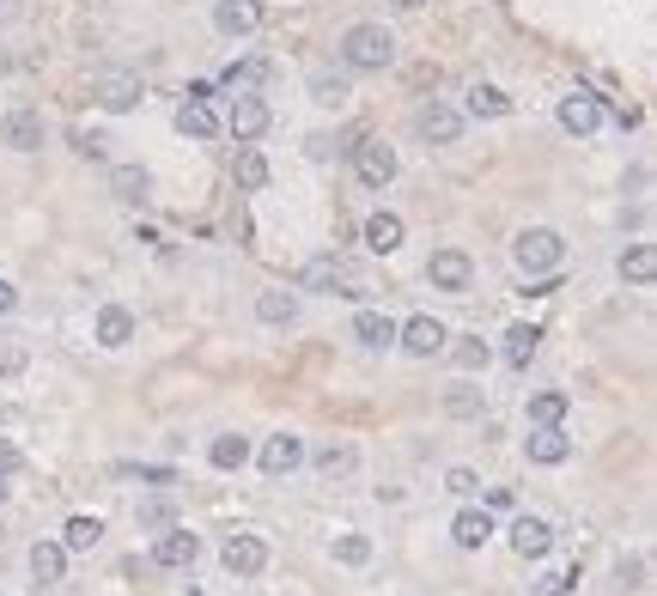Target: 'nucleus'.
<instances>
[{
  "label": "nucleus",
  "mask_w": 657,
  "mask_h": 596,
  "mask_svg": "<svg viewBox=\"0 0 657 596\" xmlns=\"http://www.w3.org/2000/svg\"><path fill=\"white\" fill-rule=\"evenodd\" d=\"M268 80V61H238V67H226V86L232 92H256Z\"/></svg>",
  "instance_id": "38"
},
{
  "label": "nucleus",
  "mask_w": 657,
  "mask_h": 596,
  "mask_svg": "<svg viewBox=\"0 0 657 596\" xmlns=\"http://www.w3.org/2000/svg\"><path fill=\"white\" fill-rule=\"evenodd\" d=\"M402 238H408L402 213H372V219H365V250H372V256H396Z\"/></svg>",
  "instance_id": "17"
},
{
  "label": "nucleus",
  "mask_w": 657,
  "mask_h": 596,
  "mask_svg": "<svg viewBox=\"0 0 657 596\" xmlns=\"http://www.w3.org/2000/svg\"><path fill=\"white\" fill-rule=\"evenodd\" d=\"M511 262H518L530 280H542V274H554L566 262V238L554 226H524L518 238H511Z\"/></svg>",
  "instance_id": "2"
},
{
  "label": "nucleus",
  "mask_w": 657,
  "mask_h": 596,
  "mask_svg": "<svg viewBox=\"0 0 657 596\" xmlns=\"http://www.w3.org/2000/svg\"><path fill=\"white\" fill-rule=\"evenodd\" d=\"M31 578L37 584H61L67 578V548L61 542H37L31 548Z\"/></svg>",
  "instance_id": "28"
},
{
  "label": "nucleus",
  "mask_w": 657,
  "mask_h": 596,
  "mask_svg": "<svg viewBox=\"0 0 657 596\" xmlns=\"http://www.w3.org/2000/svg\"><path fill=\"white\" fill-rule=\"evenodd\" d=\"M511 554H524V560H542L548 548H554V524L548 517H536V511H524V517H511Z\"/></svg>",
  "instance_id": "10"
},
{
  "label": "nucleus",
  "mask_w": 657,
  "mask_h": 596,
  "mask_svg": "<svg viewBox=\"0 0 657 596\" xmlns=\"http://www.w3.org/2000/svg\"><path fill=\"white\" fill-rule=\"evenodd\" d=\"M524 451H530V463L554 469V463H566V457H572V438H566L560 426H536V432L524 438Z\"/></svg>",
  "instance_id": "18"
},
{
  "label": "nucleus",
  "mask_w": 657,
  "mask_h": 596,
  "mask_svg": "<svg viewBox=\"0 0 657 596\" xmlns=\"http://www.w3.org/2000/svg\"><path fill=\"white\" fill-rule=\"evenodd\" d=\"M566 408H572L566 390H542V396H530V426H560Z\"/></svg>",
  "instance_id": "32"
},
{
  "label": "nucleus",
  "mask_w": 657,
  "mask_h": 596,
  "mask_svg": "<svg viewBox=\"0 0 657 596\" xmlns=\"http://www.w3.org/2000/svg\"><path fill=\"white\" fill-rule=\"evenodd\" d=\"M572 584H578V572H542V578H536V590H530V596H566V590H572Z\"/></svg>",
  "instance_id": "41"
},
{
  "label": "nucleus",
  "mask_w": 657,
  "mask_h": 596,
  "mask_svg": "<svg viewBox=\"0 0 657 596\" xmlns=\"http://www.w3.org/2000/svg\"><path fill=\"white\" fill-rule=\"evenodd\" d=\"M92 335H98V347H128V341H134V317H128L122 305H104L98 323H92Z\"/></svg>",
  "instance_id": "27"
},
{
  "label": "nucleus",
  "mask_w": 657,
  "mask_h": 596,
  "mask_svg": "<svg viewBox=\"0 0 657 596\" xmlns=\"http://www.w3.org/2000/svg\"><path fill=\"white\" fill-rule=\"evenodd\" d=\"M347 98H353L347 73H329V67L311 73V104H323V110H347Z\"/></svg>",
  "instance_id": "26"
},
{
  "label": "nucleus",
  "mask_w": 657,
  "mask_h": 596,
  "mask_svg": "<svg viewBox=\"0 0 657 596\" xmlns=\"http://www.w3.org/2000/svg\"><path fill=\"white\" fill-rule=\"evenodd\" d=\"M335 566H372V536H359V530L335 536Z\"/></svg>",
  "instance_id": "35"
},
{
  "label": "nucleus",
  "mask_w": 657,
  "mask_h": 596,
  "mask_svg": "<svg viewBox=\"0 0 657 596\" xmlns=\"http://www.w3.org/2000/svg\"><path fill=\"white\" fill-rule=\"evenodd\" d=\"M426 280H432L438 292H469V280H475V262H469L463 250H432V262H426Z\"/></svg>",
  "instance_id": "12"
},
{
  "label": "nucleus",
  "mask_w": 657,
  "mask_h": 596,
  "mask_svg": "<svg viewBox=\"0 0 657 596\" xmlns=\"http://www.w3.org/2000/svg\"><path fill=\"white\" fill-rule=\"evenodd\" d=\"M621 274H627L633 286H651V280H657V250H651V244H633V250L621 256Z\"/></svg>",
  "instance_id": "33"
},
{
  "label": "nucleus",
  "mask_w": 657,
  "mask_h": 596,
  "mask_svg": "<svg viewBox=\"0 0 657 596\" xmlns=\"http://www.w3.org/2000/svg\"><path fill=\"white\" fill-rule=\"evenodd\" d=\"M536 353H542V329H536V323H511V329H505V365L524 371Z\"/></svg>",
  "instance_id": "25"
},
{
  "label": "nucleus",
  "mask_w": 657,
  "mask_h": 596,
  "mask_svg": "<svg viewBox=\"0 0 657 596\" xmlns=\"http://www.w3.org/2000/svg\"><path fill=\"white\" fill-rule=\"evenodd\" d=\"M213 31L219 37H256L262 31V0H213Z\"/></svg>",
  "instance_id": "8"
},
{
  "label": "nucleus",
  "mask_w": 657,
  "mask_h": 596,
  "mask_svg": "<svg viewBox=\"0 0 657 596\" xmlns=\"http://www.w3.org/2000/svg\"><path fill=\"white\" fill-rule=\"evenodd\" d=\"M451 542L469 548V554L487 548V542H493V517H487L481 505H463V511H457V524H451Z\"/></svg>",
  "instance_id": "20"
},
{
  "label": "nucleus",
  "mask_w": 657,
  "mask_h": 596,
  "mask_svg": "<svg viewBox=\"0 0 657 596\" xmlns=\"http://www.w3.org/2000/svg\"><path fill=\"white\" fill-rule=\"evenodd\" d=\"M219 566H226L232 578H256L268 566V542L250 536V530H238V536H226V548H219Z\"/></svg>",
  "instance_id": "6"
},
{
  "label": "nucleus",
  "mask_w": 657,
  "mask_h": 596,
  "mask_svg": "<svg viewBox=\"0 0 657 596\" xmlns=\"http://www.w3.org/2000/svg\"><path fill=\"white\" fill-rule=\"evenodd\" d=\"M445 414H451V420H475V414H481V390H451V396H445Z\"/></svg>",
  "instance_id": "39"
},
{
  "label": "nucleus",
  "mask_w": 657,
  "mask_h": 596,
  "mask_svg": "<svg viewBox=\"0 0 657 596\" xmlns=\"http://www.w3.org/2000/svg\"><path fill=\"white\" fill-rule=\"evenodd\" d=\"M7 493H13V481H7V475H0V505H7Z\"/></svg>",
  "instance_id": "48"
},
{
  "label": "nucleus",
  "mask_w": 657,
  "mask_h": 596,
  "mask_svg": "<svg viewBox=\"0 0 657 596\" xmlns=\"http://www.w3.org/2000/svg\"><path fill=\"white\" fill-rule=\"evenodd\" d=\"M311 463H317V475H323V481H341V475H353V469H359V451H353L347 438H329V444H317V451H311Z\"/></svg>",
  "instance_id": "19"
},
{
  "label": "nucleus",
  "mask_w": 657,
  "mask_h": 596,
  "mask_svg": "<svg viewBox=\"0 0 657 596\" xmlns=\"http://www.w3.org/2000/svg\"><path fill=\"white\" fill-rule=\"evenodd\" d=\"M104 542V524H98V517H67V530H61V548L67 554H92Z\"/></svg>",
  "instance_id": "30"
},
{
  "label": "nucleus",
  "mask_w": 657,
  "mask_h": 596,
  "mask_svg": "<svg viewBox=\"0 0 657 596\" xmlns=\"http://www.w3.org/2000/svg\"><path fill=\"white\" fill-rule=\"evenodd\" d=\"M353 171H359L365 189H384V183H396V153L384 140H359L353 146Z\"/></svg>",
  "instance_id": "7"
},
{
  "label": "nucleus",
  "mask_w": 657,
  "mask_h": 596,
  "mask_svg": "<svg viewBox=\"0 0 657 596\" xmlns=\"http://www.w3.org/2000/svg\"><path fill=\"white\" fill-rule=\"evenodd\" d=\"M226 128H232V140H256V134H268V104H262L256 92H238L232 110H226Z\"/></svg>",
  "instance_id": "15"
},
{
  "label": "nucleus",
  "mask_w": 657,
  "mask_h": 596,
  "mask_svg": "<svg viewBox=\"0 0 657 596\" xmlns=\"http://www.w3.org/2000/svg\"><path fill=\"white\" fill-rule=\"evenodd\" d=\"M92 98H98L110 116L134 110V104H140V73H128V67H104L98 80H92Z\"/></svg>",
  "instance_id": "3"
},
{
  "label": "nucleus",
  "mask_w": 657,
  "mask_h": 596,
  "mask_svg": "<svg viewBox=\"0 0 657 596\" xmlns=\"http://www.w3.org/2000/svg\"><path fill=\"white\" fill-rule=\"evenodd\" d=\"M207 463H213V469H244V463H250V438L219 432V438L207 444Z\"/></svg>",
  "instance_id": "29"
},
{
  "label": "nucleus",
  "mask_w": 657,
  "mask_h": 596,
  "mask_svg": "<svg viewBox=\"0 0 657 596\" xmlns=\"http://www.w3.org/2000/svg\"><path fill=\"white\" fill-rule=\"evenodd\" d=\"M445 323L438 317H408V323H396V347L408 353V359H432V353H445Z\"/></svg>",
  "instance_id": "5"
},
{
  "label": "nucleus",
  "mask_w": 657,
  "mask_h": 596,
  "mask_svg": "<svg viewBox=\"0 0 657 596\" xmlns=\"http://www.w3.org/2000/svg\"><path fill=\"white\" fill-rule=\"evenodd\" d=\"M25 457H19V444H7V438H0V475H13Z\"/></svg>",
  "instance_id": "43"
},
{
  "label": "nucleus",
  "mask_w": 657,
  "mask_h": 596,
  "mask_svg": "<svg viewBox=\"0 0 657 596\" xmlns=\"http://www.w3.org/2000/svg\"><path fill=\"white\" fill-rule=\"evenodd\" d=\"M469 116H511V98L499 86H469Z\"/></svg>",
  "instance_id": "36"
},
{
  "label": "nucleus",
  "mask_w": 657,
  "mask_h": 596,
  "mask_svg": "<svg viewBox=\"0 0 657 596\" xmlns=\"http://www.w3.org/2000/svg\"><path fill=\"white\" fill-rule=\"evenodd\" d=\"M13 311H19V286L0 280V317H13Z\"/></svg>",
  "instance_id": "44"
},
{
  "label": "nucleus",
  "mask_w": 657,
  "mask_h": 596,
  "mask_svg": "<svg viewBox=\"0 0 657 596\" xmlns=\"http://www.w3.org/2000/svg\"><path fill=\"white\" fill-rule=\"evenodd\" d=\"M232 177H238V189L244 195H256V189H268V159L256 153L250 140H238V159H232Z\"/></svg>",
  "instance_id": "24"
},
{
  "label": "nucleus",
  "mask_w": 657,
  "mask_h": 596,
  "mask_svg": "<svg viewBox=\"0 0 657 596\" xmlns=\"http://www.w3.org/2000/svg\"><path fill=\"white\" fill-rule=\"evenodd\" d=\"M335 55H341L347 73H384L396 61V37L384 25H347L341 43H335Z\"/></svg>",
  "instance_id": "1"
},
{
  "label": "nucleus",
  "mask_w": 657,
  "mask_h": 596,
  "mask_svg": "<svg viewBox=\"0 0 657 596\" xmlns=\"http://www.w3.org/2000/svg\"><path fill=\"white\" fill-rule=\"evenodd\" d=\"M134 524L159 536V530H171V524H177V505H171V499H140V511H134Z\"/></svg>",
  "instance_id": "34"
},
{
  "label": "nucleus",
  "mask_w": 657,
  "mask_h": 596,
  "mask_svg": "<svg viewBox=\"0 0 657 596\" xmlns=\"http://www.w3.org/2000/svg\"><path fill=\"white\" fill-rule=\"evenodd\" d=\"M256 317L274 323V329H286V323H299V298H292V292H262L256 298Z\"/></svg>",
  "instance_id": "31"
},
{
  "label": "nucleus",
  "mask_w": 657,
  "mask_h": 596,
  "mask_svg": "<svg viewBox=\"0 0 657 596\" xmlns=\"http://www.w3.org/2000/svg\"><path fill=\"white\" fill-rule=\"evenodd\" d=\"M487 505L493 511H511V487H487Z\"/></svg>",
  "instance_id": "47"
},
{
  "label": "nucleus",
  "mask_w": 657,
  "mask_h": 596,
  "mask_svg": "<svg viewBox=\"0 0 657 596\" xmlns=\"http://www.w3.org/2000/svg\"><path fill=\"white\" fill-rule=\"evenodd\" d=\"M353 341L359 347H396V323L384 317V311H372V305H359V317H353Z\"/></svg>",
  "instance_id": "22"
},
{
  "label": "nucleus",
  "mask_w": 657,
  "mask_h": 596,
  "mask_svg": "<svg viewBox=\"0 0 657 596\" xmlns=\"http://www.w3.org/2000/svg\"><path fill=\"white\" fill-rule=\"evenodd\" d=\"M195 560H201V536H189L183 524H171V530L153 536V566H165V572H189Z\"/></svg>",
  "instance_id": "4"
},
{
  "label": "nucleus",
  "mask_w": 657,
  "mask_h": 596,
  "mask_svg": "<svg viewBox=\"0 0 657 596\" xmlns=\"http://www.w3.org/2000/svg\"><path fill=\"white\" fill-rule=\"evenodd\" d=\"M25 371V347H0V378H19Z\"/></svg>",
  "instance_id": "42"
},
{
  "label": "nucleus",
  "mask_w": 657,
  "mask_h": 596,
  "mask_svg": "<svg viewBox=\"0 0 657 596\" xmlns=\"http://www.w3.org/2000/svg\"><path fill=\"white\" fill-rule=\"evenodd\" d=\"M73 140H80V153H86V159H104V134H73Z\"/></svg>",
  "instance_id": "46"
},
{
  "label": "nucleus",
  "mask_w": 657,
  "mask_h": 596,
  "mask_svg": "<svg viewBox=\"0 0 657 596\" xmlns=\"http://www.w3.org/2000/svg\"><path fill=\"white\" fill-rule=\"evenodd\" d=\"M110 195L122 207H140L146 195H153V177H146V165H110Z\"/></svg>",
  "instance_id": "21"
},
{
  "label": "nucleus",
  "mask_w": 657,
  "mask_h": 596,
  "mask_svg": "<svg viewBox=\"0 0 657 596\" xmlns=\"http://www.w3.org/2000/svg\"><path fill=\"white\" fill-rule=\"evenodd\" d=\"M445 493L475 499V493H481V475H475V469H451V475H445Z\"/></svg>",
  "instance_id": "40"
},
{
  "label": "nucleus",
  "mask_w": 657,
  "mask_h": 596,
  "mask_svg": "<svg viewBox=\"0 0 657 596\" xmlns=\"http://www.w3.org/2000/svg\"><path fill=\"white\" fill-rule=\"evenodd\" d=\"M414 128H420V140H432V146H457V134H463V110H451V104H426L420 116H414Z\"/></svg>",
  "instance_id": "14"
},
{
  "label": "nucleus",
  "mask_w": 657,
  "mask_h": 596,
  "mask_svg": "<svg viewBox=\"0 0 657 596\" xmlns=\"http://www.w3.org/2000/svg\"><path fill=\"white\" fill-rule=\"evenodd\" d=\"M645 584V560H633V566H621V590H639Z\"/></svg>",
  "instance_id": "45"
},
{
  "label": "nucleus",
  "mask_w": 657,
  "mask_h": 596,
  "mask_svg": "<svg viewBox=\"0 0 657 596\" xmlns=\"http://www.w3.org/2000/svg\"><path fill=\"white\" fill-rule=\"evenodd\" d=\"M299 286H305V292H335V286H353V274H347V262H341L335 250H323V256H311V262L299 268Z\"/></svg>",
  "instance_id": "16"
},
{
  "label": "nucleus",
  "mask_w": 657,
  "mask_h": 596,
  "mask_svg": "<svg viewBox=\"0 0 657 596\" xmlns=\"http://www.w3.org/2000/svg\"><path fill=\"white\" fill-rule=\"evenodd\" d=\"M396 7H402V13H414V7H426V0H396Z\"/></svg>",
  "instance_id": "49"
},
{
  "label": "nucleus",
  "mask_w": 657,
  "mask_h": 596,
  "mask_svg": "<svg viewBox=\"0 0 657 596\" xmlns=\"http://www.w3.org/2000/svg\"><path fill=\"white\" fill-rule=\"evenodd\" d=\"M177 134H189V140H213V134H219L213 104H207V98H183V104H177Z\"/></svg>",
  "instance_id": "23"
},
{
  "label": "nucleus",
  "mask_w": 657,
  "mask_h": 596,
  "mask_svg": "<svg viewBox=\"0 0 657 596\" xmlns=\"http://www.w3.org/2000/svg\"><path fill=\"white\" fill-rule=\"evenodd\" d=\"M256 463H262V475H292L305 463V438L299 432H274V438H262V451H256Z\"/></svg>",
  "instance_id": "9"
},
{
  "label": "nucleus",
  "mask_w": 657,
  "mask_h": 596,
  "mask_svg": "<svg viewBox=\"0 0 657 596\" xmlns=\"http://www.w3.org/2000/svg\"><path fill=\"white\" fill-rule=\"evenodd\" d=\"M0 140H7L13 153H37V146H43V116H37L31 104L7 110V116H0Z\"/></svg>",
  "instance_id": "13"
},
{
  "label": "nucleus",
  "mask_w": 657,
  "mask_h": 596,
  "mask_svg": "<svg viewBox=\"0 0 657 596\" xmlns=\"http://www.w3.org/2000/svg\"><path fill=\"white\" fill-rule=\"evenodd\" d=\"M560 128L578 134V140L597 134V128H603V98H597V92H566V98H560Z\"/></svg>",
  "instance_id": "11"
},
{
  "label": "nucleus",
  "mask_w": 657,
  "mask_h": 596,
  "mask_svg": "<svg viewBox=\"0 0 657 596\" xmlns=\"http://www.w3.org/2000/svg\"><path fill=\"white\" fill-rule=\"evenodd\" d=\"M451 359H457V371H481V365L493 359V347H487L481 335H457V347H451Z\"/></svg>",
  "instance_id": "37"
}]
</instances>
